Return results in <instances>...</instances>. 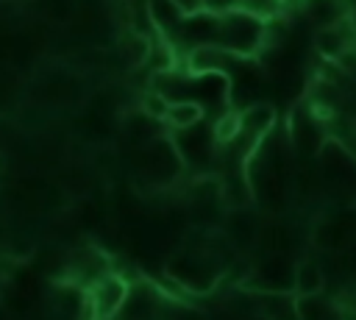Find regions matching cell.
Masks as SVG:
<instances>
[{
    "label": "cell",
    "mask_w": 356,
    "mask_h": 320,
    "mask_svg": "<svg viewBox=\"0 0 356 320\" xmlns=\"http://www.w3.org/2000/svg\"><path fill=\"white\" fill-rule=\"evenodd\" d=\"M264 39V19L239 11V8H222L214 11V45L231 56H253Z\"/></svg>",
    "instance_id": "6da1fadb"
},
{
    "label": "cell",
    "mask_w": 356,
    "mask_h": 320,
    "mask_svg": "<svg viewBox=\"0 0 356 320\" xmlns=\"http://www.w3.org/2000/svg\"><path fill=\"white\" fill-rule=\"evenodd\" d=\"M222 270L225 267L220 264V259H214L206 250H184L181 256L170 262V275L181 287L195 289V292H209L222 275Z\"/></svg>",
    "instance_id": "7a4b0ae2"
},
{
    "label": "cell",
    "mask_w": 356,
    "mask_h": 320,
    "mask_svg": "<svg viewBox=\"0 0 356 320\" xmlns=\"http://www.w3.org/2000/svg\"><path fill=\"white\" fill-rule=\"evenodd\" d=\"M128 281L117 273H106L97 281L89 284V292L83 295V306L89 309V320H114L120 312L125 295H128Z\"/></svg>",
    "instance_id": "3957f363"
},
{
    "label": "cell",
    "mask_w": 356,
    "mask_h": 320,
    "mask_svg": "<svg viewBox=\"0 0 356 320\" xmlns=\"http://www.w3.org/2000/svg\"><path fill=\"white\" fill-rule=\"evenodd\" d=\"M114 320H161V298H159V292L145 281L131 284L120 312L114 314Z\"/></svg>",
    "instance_id": "277c9868"
},
{
    "label": "cell",
    "mask_w": 356,
    "mask_h": 320,
    "mask_svg": "<svg viewBox=\"0 0 356 320\" xmlns=\"http://www.w3.org/2000/svg\"><path fill=\"white\" fill-rule=\"evenodd\" d=\"M350 28H348V22L345 19H339L337 25H328V28H317L314 31V53L317 56H323L325 61H337L348 47H353V42H350Z\"/></svg>",
    "instance_id": "5b68a950"
},
{
    "label": "cell",
    "mask_w": 356,
    "mask_h": 320,
    "mask_svg": "<svg viewBox=\"0 0 356 320\" xmlns=\"http://www.w3.org/2000/svg\"><path fill=\"white\" fill-rule=\"evenodd\" d=\"M292 314L295 320H345V312L339 309V303H334L323 292L303 295V298L292 295Z\"/></svg>",
    "instance_id": "8992f818"
},
{
    "label": "cell",
    "mask_w": 356,
    "mask_h": 320,
    "mask_svg": "<svg viewBox=\"0 0 356 320\" xmlns=\"http://www.w3.org/2000/svg\"><path fill=\"white\" fill-rule=\"evenodd\" d=\"M325 287V273L320 267L317 259H300L295 262L292 270V295L303 298V295H320Z\"/></svg>",
    "instance_id": "52a82bcc"
},
{
    "label": "cell",
    "mask_w": 356,
    "mask_h": 320,
    "mask_svg": "<svg viewBox=\"0 0 356 320\" xmlns=\"http://www.w3.org/2000/svg\"><path fill=\"white\" fill-rule=\"evenodd\" d=\"M203 117H206V109L197 100H170L164 122H170V128L175 131H192Z\"/></svg>",
    "instance_id": "ba28073f"
},
{
    "label": "cell",
    "mask_w": 356,
    "mask_h": 320,
    "mask_svg": "<svg viewBox=\"0 0 356 320\" xmlns=\"http://www.w3.org/2000/svg\"><path fill=\"white\" fill-rule=\"evenodd\" d=\"M120 53L131 67H142V64H147V58L153 53V39L134 33V31H125L120 36Z\"/></svg>",
    "instance_id": "9c48e42d"
},
{
    "label": "cell",
    "mask_w": 356,
    "mask_h": 320,
    "mask_svg": "<svg viewBox=\"0 0 356 320\" xmlns=\"http://www.w3.org/2000/svg\"><path fill=\"white\" fill-rule=\"evenodd\" d=\"M306 14L317 28H328L345 19L348 8L342 6V0H306Z\"/></svg>",
    "instance_id": "30bf717a"
},
{
    "label": "cell",
    "mask_w": 356,
    "mask_h": 320,
    "mask_svg": "<svg viewBox=\"0 0 356 320\" xmlns=\"http://www.w3.org/2000/svg\"><path fill=\"white\" fill-rule=\"evenodd\" d=\"M125 11H128V31L142 33V36H159L156 25H153V14H150V0H122Z\"/></svg>",
    "instance_id": "8fae6325"
},
{
    "label": "cell",
    "mask_w": 356,
    "mask_h": 320,
    "mask_svg": "<svg viewBox=\"0 0 356 320\" xmlns=\"http://www.w3.org/2000/svg\"><path fill=\"white\" fill-rule=\"evenodd\" d=\"M239 122H242V131L248 128V131H256V134L261 136V134H267V131L273 128L275 111H273L270 106H250V109L245 111V117H239Z\"/></svg>",
    "instance_id": "7c38bea8"
},
{
    "label": "cell",
    "mask_w": 356,
    "mask_h": 320,
    "mask_svg": "<svg viewBox=\"0 0 356 320\" xmlns=\"http://www.w3.org/2000/svg\"><path fill=\"white\" fill-rule=\"evenodd\" d=\"M167 109H170V97L164 92H159V89H150V92H145L139 97V111L153 122H161L167 117Z\"/></svg>",
    "instance_id": "4fadbf2b"
},
{
    "label": "cell",
    "mask_w": 356,
    "mask_h": 320,
    "mask_svg": "<svg viewBox=\"0 0 356 320\" xmlns=\"http://www.w3.org/2000/svg\"><path fill=\"white\" fill-rule=\"evenodd\" d=\"M281 6H284V0H234V8L248 11V14L259 17V19H267V17L278 14Z\"/></svg>",
    "instance_id": "5bb4252c"
},
{
    "label": "cell",
    "mask_w": 356,
    "mask_h": 320,
    "mask_svg": "<svg viewBox=\"0 0 356 320\" xmlns=\"http://www.w3.org/2000/svg\"><path fill=\"white\" fill-rule=\"evenodd\" d=\"M239 131H242V122H239L236 114H228V117H222V120L214 125V136H217L220 142H231Z\"/></svg>",
    "instance_id": "9a60e30c"
},
{
    "label": "cell",
    "mask_w": 356,
    "mask_h": 320,
    "mask_svg": "<svg viewBox=\"0 0 356 320\" xmlns=\"http://www.w3.org/2000/svg\"><path fill=\"white\" fill-rule=\"evenodd\" d=\"M172 3H175V8L184 17H195V14H200V11L209 8V0H172Z\"/></svg>",
    "instance_id": "2e32d148"
},
{
    "label": "cell",
    "mask_w": 356,
    "mask_h": 320,
    "mask_svg": "<svg viewBox=\"0 0 356 320\" xmlns=\"http://www.w3.org/2000/svg\"><path fill=\"white\" fill-rule=\"evenodd\" d=\"M339 147H342V153L350 159V161H356V128H350L345 136H339V139H334Z\"/></svg>",
    "instance_id": "e0dca14e"
},
{
    "label": "cell",
    "mask_w": 356,
    "mask_h": 320,
    "mask_svg": "<svg viewBox=\"0 0 356 320\" xmlns=\"http://www.w3.org/2000/svg\"><path fill=\"white\" fill-rule=\"evenodd\" d=\"M8 253H11V259H17V262H28V259L33 256V245H31V242H17V245L8 248Z\"/></svg>",
    "instance_id": "ac0fdd59"
},
{
    "label": "cell",
    "mask_w": 356,
    "mask_h": 320,
    "mask_svg": "<svg viewBox=\"0 0 356 320\" xmlns=\"http://www.w3.org/2000/svg\"><path fill=\"white\" fill-rule=\"evenodd\" d=\"M334 64H339L345 72H356V50H353V47H348V50H345Z\"/></svg>",
    "instance_id": "d6986e66"
},
{
    "label": "cell",
    "mask_w": 356,
    "mask_h": 320,
    "mask_svg": "<svg viewBox=\"0 0 356 320\" xmlns=\"http://www.w3.org/2000/svg\"><path fill=\"white\" fill-rule=\"evenodd\" d=\"M345 22H348V28H350V33L356 36V8H350V11L345 14Z\"/></svg>",
    "instance_id": "ffe728a7"
}]
</instances>
